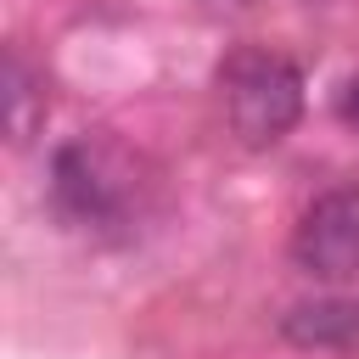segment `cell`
<instances>
[{
	"label": "cell",
	"instance_id": "obj_1",
	"mask_svg": "<svg viewBox=\"0 0 359 359\" xmlns=\"http://www.w3.org/2000/svg\"><path fill=\"white\" fill-rule=\"evenodd\" d=\"M140 185L129 163L101 140H67L50 151V208L67 230L95 241H123L135 224Z\"/></svg>",
	"mask_w": 359,
	"mask_h": 359
},
{
	"label": "cell",
	"instance_id": "obj_2",
	"mask_svg": "<svg viewBox=\"0 0 359 359\" xmlns=\"http://www.w3.org/2000/svg\"><path fill=\"white\" fill-rule=\"evenodd\" d=\"M219 95L241 146H275L303 118V73L280 50H258V45L236 50L219 67Z\"/></svg>",
	"mask_w": 359,
	"mask_h": 359
},
{
	"label": "cell",
	"instance_id": "obj_3",
	"mask_svg": "<svg viewBox=\"0 0 359 359\" xmlns=\"http://www.w3.org/2000/svg\"><path fill=\"white\" fill-rule=\"evenodd\" d=\"M292 264L331 286L359 280V185H337L303 208L292 230Z\"/></svg>",
	"mask_w": 359,
	"mask_h": 359
},
{
	"label": "cell",
	"instance_id": "obj_5",
	"mask_svg": "<svg viewBox=\"0 0 359 359\" xmlns=\"http://www.w3.org/2000/svg\"><path fill=\"white\" fill-rule=\"evenodd\" d=\"M45 107H50V95L39 90L34 67L11 50L6 56V129H11V140H28L34 123H45Z\"/></svg>",
	"mask_w": 359,
	"mask_h": 359
},
{
	"label": "cell",
	"instance_id": "obj_6",
	"mask_svg": "<svg viewBox=\"0 0 359 359\" xmlns=\"http://www.w3.org/2000/svg\"><path fill=\"white\" fill-rule=\"evenodd\" d=\"M331 112H337L348 129H359V79H342V84H337V101H331Z\"/></svg>",
	"mask_w": 359,
	"mask_h": 359
},
{
	"label": "cell",
	"instance_id": "obj_4",
	"mask_svg": "<svg viewBox=\"0 0 359 359\" xmlns=\"http://www.w3.org/2000/svg\"><path fill=\"white\" fill-rule=\"evenodd\" d=\"M286 342L320 353H359V297H314L280 320Z\"/></svg>",
	"mask_w": 359,
	"mask_h": 359
}]
</instances>
